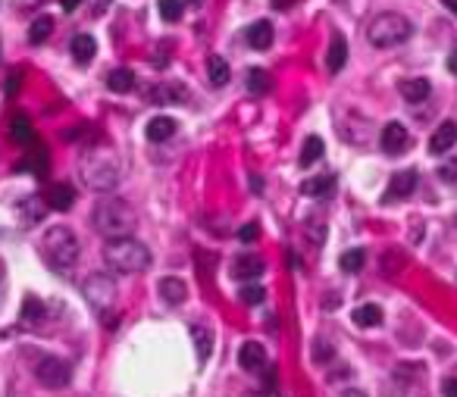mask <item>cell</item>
Listing matches in <instances>:
<instances>
[{"label": "cell", "instance_id": "cell-1", "mask_svg": "<svg viewBox=\"0 0 457 397\" xmlns=\"http://www.w3.org/2000/svg\"><path fill=\"white\" fill-rule=\"evenodd\" d=\"M91 223H94V229L107 241H116V238H132V232L138 225V216L132 210V203H125L123 197H101L94 203Z\"/></svg>", "mask_w": 457, "mask_h": 397}, {"label": "cell", "instance_id": "cell-2", "mask_svg": "<svg viewBox=\"0 0 457 397\" xmlns=\"http://www.w3.org/2000/svg\"><path fill=\"white\" fill-rule=\"evenodd\" d=\"M79 172H82V182L91 191H101V194H107V191H113L119 185V163H116V156L103 147L88 150L82 156Z\"/></svg>", "mask_w": 457, "mask_h": 397}, {"label": "cell", "instance_id": "cell-3", "mask_svg": "<svg viewBox=\"0 0 457 397\" xmlns=\"http://www.w3.org/2000/svg\"><path fill=\"white\" fill-rule=\"evenodd\" d=\"M103 260H107V266L113 272L135 276V272H144L150 266V250L135 238H116V241H107Z\"/></svg>", "mask_w": 457, "mask_h": 397}, {"label": "cell", "instance_id": "cell-4", "mask_svg": "<svg viewBox=\"0 0 457 397\" xmlns=\"http://www.w3.org/2000/svg\"><path fill=\"white\" fill-rule=\"evenodd\" d=\"M41 254H44L50 269L66 272V269H72L75 260H79V238H75V232L66 229V225H54V229H48V235H44Z\"/></svg>", "mask_w": 457, "mask_h": 397}, {"label": "cell", "instance_id": "cell-5", "mask_svg": "<svg viewBox=\"0 0 457 397\" xmlns=\"http://www.w3.org/2000/svg\"><path fill=\"white\" fill-rule=\"evenodd\" d=\"M414 34V26L401 13H379L367 28V38L373 48H398Z\"/></svg>", "mask_w": 457, "mask_h": 397}, {"label": "cell", "instance_id": "cell-6", "mask_svg": "<svg viewBox=\"0 0 457 397\" xmlns=\"http://www.w3.org/2000/svg\"><path fill=\"white\" fill-rule=\"evenodd\" d=\"M82 294L97 313H107L110 307L116 303V282H113L107 272H91L82 285Z\"/></svg>", "mask_w": 457, "mask_h": 397}, {"label": "cell", "instance_id": "cell-7", "mask_svg": "<svg viewBox=\"0 0 457 397\" xmlns=\"http://www.w3.org/2000/svg\"><path fill=\"white\" fill-rule=\"evenodd\" d=\"M34 376H38L41 385H48V388H66L69 378H72V369H69V363L60 357H44L41 363H38V369H34Z\"/></svg>", "mask_w": 457, "mask_h": 397}, {"label": "cell", "instance_id": "cell-8", "mask_svg": "<svg viewBox=\"0 0 457 397\" xmlns=\"http://www.w3.org/2000/svg\"><path fill=\"white\" fill-rule=\"evenodd\" d=\"M266 350H263V344H257V341H245L238 347V366L245 372H263L266 369Z\"/></svg>", "mask_w": 457, "mask_h": 397}, {"label": "cell", "instance_id": "cell-9", "mask_svg": "<svg viewBox=\"0 0 457 397\" xmlns=\"http://www.w3.org/2000/svg\"><path fill=\"white\" fill-rule=\"evenodd\" d=\"M410 144V135H407V128L401 125V122H389V125L383 128V150L389 156H398L404 154Z\"/></svg>", "mask_w": 457, "mask_h": 397}, {"label": "cell", "instance_id": "cell-10", "mask_svg": "<svg viewBox=\"0 0 457 397\" xmlns=\"http://www.w3.org/2000/svg\"><path fill=\"white\" fill-rule=\"evenodd\" d=\"M416 188V172L414 169H404V172H395L389 182V191H385V201H404V197H410Z\"/></svg>", "mask_w": 457, "mask_h": 397}, {"label": "cell", "instance_id": "cell-11", "mask_svg": "<svg viewBox=\"0 0 457 397\" xmlns=\"http://www.w3.org/2000/svg\"><path fill=\"white\" fill-rule=\"evenodd\" d=\"M44 213H48V201H44V197H38V194L26 197V201L19 203V219H22V225H28V229L41 223Z\"/></svg>", "mask_w": 457, "mask_h": 397}, {"label": "cell", "instance_id": "cell-12", "mask_svg": "<svg viewBox=\"0 0 457 397\" xmlns=\"http://www.w3.org/2000/svg\"><path fill=\"white\" fill-rule=\"evenodd\" d=\"M69 54H72V60L79 63V66H88L97 54V41L91 38V34H75V38L69 41Z\"/></svg>", "mask_w": 457, "mask_h": 397}, {"label": "cell", "instance_id": "cell-13", "mask_svg": "<svg viewBox=\"0 0 457 397\" xmlns=\"http://www.w3.org/2000/svg\"><path fill=\"white\" fill-rule=\"evenodd\" d=\"M263 260L260 256H238V260L232 263V276L241 278V282H254V278L263 276Z\"/></svg>", "mask_w": 457, "mask_h": 397}, {"label": "cell", "instance_id": "cell-14", "mask_svg": "<svg viewBox=\"0 0 457 397\" xmlns=\"http://www.w3.org/2000/svg\"><path fill=\"white\" fill-rule=\"evenodd\" d=\"M345 63H348V41L341 38V34H332V41H329V54H326L329 72H341Z\"/></svg>", "mask_w": 457, "mask_h": 397}, {"label": "cell", "instance_id": "cell-15", "mask_svg": "<svg viewBox=\"0 0 457 397\" xmlns=\"http://www.w3.org/2000/svg\"><path fill=\"white\" fill-rule=\"evenodd\" d=\"M172 135H176V119H170V116H154V119L148 122V141L163 144V141H170Z\"/></svg>", "mask_w": 457, "mask_h": 397}, {"label": "cell", "instance_id": "cell-16", "mask_svg": "<svg viewBox=\"0 0 457 397\" xmlns=\"http://www.w3.org/2000/svg\"><path fill=\"white\" fill-rule=\"evenodd\" d=\"M160 297H163L170 307H179V303H185V297H188V288H185L182 278L166 276V278H160Z\"/></svg>", "mask_w": 457, "mask_h": 397}, {"label": "cell", "instance_id": "cell-17", "mask_svg": "<svg viewBox=\"0 0 457 397\" xmlns=\"http://www.w3.org/2000/svg\"><path fill=\"white\" fill-rule=\"evenodd\" d=\"M454 141H457V125L454 122H442L429 141V150L432 154H448V150L454 147Z\"/></svg>", "mask_w": 457, "mask_h": 397}, {"label": "cell", "instance_id": "cell-18", "mask_svg": "<svg viewBox=\"0 0 457 397\" xmlns=\"http://www.w3.org/2000/svg\"><path fill=\"white\" fill-rule=\"evenodd\" d=\"M48 163H50V156H48V150L41 147V144L34 141L32 147H28V156L19 163V172L26 169V172H34V175H44L48 172Z\"/></svg>", "mask_w": 457, "mask_h": 397}, {"label": "cell", "instance_id": "cell-19", "mask_svg": "<svg viewBox=\"0 0 457 397\" xmlns=\"http://www.w3.org/2000/svg\"><path fill=\"white\" fill-rule=\"evenodd\" d=\"M48 207L50 210H57V213H66L69 207L75 203V191H72V185H54V188H48Z\"/></svg>", "mask_w": 457, "mask_h": 397}, {"label": "cell", "instance_id": "cell-20", "mask_svg": "<svg viewBox=\"0 0 457 397\" xmlns=\"http://www.w3.org/2000/svg\"><path fill=\"white\" fill-rule=\"evenodd\" d=\"M247 44H251L254 50H266L270 44H273V22L266 19H257L251 28H247Z\"/></svg>", "mask_w": 457, "mask_h": 397}, {"label": "cell", "instance_id": "cell-21", "mask_svg": "<svg viewBox=\"0 0 457 397\" xmlns=\"http://www.w3.org/2000/svg\"><path fill=\"white\" fill-rule=\"evenodd\" d=\"M10 138H13L16 144L32 147L34 144V128H32V122H28V116H22V113L13 116V122H10Z\"/></svg>", "mask_w": 457, "mask_h": 397}, {"label": "cell", "instance_id": "cell-22", "mask_svg": "<svg viewBox=\"0 0 457 397\" xmlns=\"http://www.w3.org/2000/svg\"><path fill=\"white\" fill-rule=\"evenodd\" d=\"M335 191V175H316V179H307L301 185V194L307 197H329Z\"/></svg>", "mask_w": 457, "mask_h": 397}, {"label": "cell", "instance_id": "cell-23", "mask_svg": "<svg viewBox=\"0 0 457 397\" xmlns=\"http://www.w3.org/2000/svg\"><path fill=\"white\" fill-rule=\"evenodd\" d=\"M207 75H210V85L223 88V85H229V79H232V69H229V63H225L219 54H213L210 60H207Z\"/></svg>", "mask_w": 457, "mask_h": 397}, {"label": "cell", "instance_id": "cell-24", "mask_svg": "<svg viewBox=\"0 0 457 397\" xmlns=\"http://www.w3.org/2000/svg\"><path fill=\"white\" fill-rule=\"evenodd\" d=\"M107 88L110 91H116V94H129L132 88H135V72L132 69H113V72L107 75Z\"/></svg>", "mask_w": 457, "mask_h": 397}, {"label": "cell", "instance_id": "cell-25", "mask_svg": "<svg viewBox=\"0 0 457 397\" xmlns=\"http://www.w3.org/2000/svg\"><path fill=\"white\" fill-rule=\"evenodd\" d=\"M429 91H432V85L426 79H410L401 85V94L407 103H423L426 97H429Z\"/></svg>", "mask_w": 457, "mask_h": 397}, {"label": "cell", "instance_id": "cell-26", "mask_svg": "<svg viewBox=\"0 0 457 397\" xmlns=\"http://www.w3.org/2000/svg\"><path fill=\"white\" fill-rule=\"evenodd\" d=\"M44 316H48V307H44L38 297H26V301H22V313H19L22 325H38Z\"/></svg>", "mask_w": 457, "mask_h": 397}, {"label": "cell", "instance_id": "cell-27", "mask_svg": "<svg viewBox=\"0 0 457 397\" xmlns=\"http://www.w3.org/2000/svg\"><path fill=\"white\" fill-rule=\"evenodd\" d=\"M354 325H360V329H376V325L383 323V310L376 307V303H363V307H357L354 310Z\"/></svg>", "mask_w": 457, "mask_h": 397}, {"label": "cell", "instance_id": "cell-28", "mask_svg": "<svg viewBox=\"0 0 457 397\" xmlns=\"http://www.w3.org/2000/svg\"><path fill=\"white\" fill-rule=\"evenodd\" d=\"M154 103H182L185 101V85H157L150 91Z\"/></svg>", "mask_w": 457, "mask_h": 397}, {"label": "cell", "instance_id": "cell-29", "mask_svg": "<svg viewBox=\"0 0 457 397\" xmlns=\"http://www.w3.org/2000/svg\"><path fill=\"white\" fill-rule=\"evenodd\" d=\"M192 335H194V350H198V360H201V363H204V360H210V354H213V332L207 329V325H194Z\"/></svg>", "mask_w": 457, "mask_h": 397}, {"label": "cell", "instance_id": "cell-30", "mask_svg": "<svg viewBox=\"0 0 457 397\" xmlns=\"http://www.w3.org/2000/svg\"><path fill=\"white\" fill-rule=\"evenodd\" d=\"M323 150H326V144H323V138H316V135H310L307 141H304V147H301V166L307 169V166H314L316 160L323 156Z\"/></svg>", "mask_w": 457, "mask_h": 397}, {"label": "cell", "instance_id": "cell-31", "mask_svg": "<svg viewBox=\"0 0 457 397\" xmlns=\"http://www.w3.org/2000/svg\"><path fill=\"white\" fill-rule=\"evenodd\" d=\"M50 32H54V19H50V16H38V19L28 26V41H32V44H44V41L50 38Z\"/></svg>", "mask_w": 457, "mask_h": 397}, {"label": "cell", "instance_id": "cell-32", "mask_svg": "<svg viewBox=\"0 0 457 397\" xmlns=\"http://www.w3.org/2000/svg\"><path fill=\"white\" fill-rule=\"evenodd\" d=\"M338 263H341V272H360V269H363V263H367V254H363L360 247L345 250Z\"/></svg>", "mask_w": 457, "mask_h": 397}, {"label": "cell", "instance_id": "cell-33", "mask_svg": "<svg viewBox=\"0 0 457 397\" xmlns=\"http://www.w3.org/2000/svg\"><path fill=\"white\" fill-rule=\"evenodd\" d=\"M266 88H270V75L257 66L247 69V91H251V94H266Z\"/></svg>", "mask_w": 457, "mask_h": 397}, {"label": "cell", "instance_id": "cell-34", "mask_svg": "<svg viewBox=\"0 0 457 397\" xmlns=\"http://www.w3.org/2000/svg\"><path fill=\"white\" fill-rule=\"evenodd\" d=\"M263 297H266V291H263V285H257V282H251V285H245V288H241V301H245L247 307H257V303H263Z\"/></svg>", "mask_w": 457, "mask_h": 397}, {"label": "cell", "instance_id": "cell-35", "mask_svg": "<svg viewBox=\"0 0 457 397\" xmlns=\"http://www.w3.org/2000/svg\"><path fill=\"white\" fill-rule=\"evenodd\" d=\"M160 16H163L166 22H179L182 19V0H160Z\"/></svg>", "mask_w": 457, "mask_h": 397}, {"label": "cell", "instance_id": "cell-36", "mask_svg": "<svg viewBox=\"0 0 457 397\" xmlns=\"http://www.w3.org/2000/svg\"><path fill=\"white\" fill-rule=\"evenodd\" d=\"M260 238V225L257 223H247V225H241L238 229V241L241 244H254Z\"/></svg>", "mask_w": 457, "mask_h": 397}, {"label": "cell", "instance_id": "cell-37", "mask_svg": "<svg viewBox=\"0 0 457 397\" xmlns=\"http://www.w3.org/2000/svg\"><path fill=\"white\" fill-rule=\"evenodd\" d=\"M442 394L445 397H457V378H448V382L442 385Z\"/></svg>", "mask_w": 457, "mask_h": 397}, {"label": "cell", "instance_id": "cell-38", "mask_svg": "<svg viewBox=\"0 0 457 397\" xmlns=\"http://www.w3.org/2000/svg\"><path fill=\"white\" fill-rule=\"evenodd\" d=\"M16 91H19V72H13V75H10V81H7V94L13 97Z\"/></svg>", "mask_w": 457, "mask_h": 397}, {"label": "cell", "instance_id": "cell-39", "mask_svg": "<svg viewBox=\"0 0 457 397\" xmlns=\"http://www.w3.org/2000/svg\"><path fill=\"white\" fill-rule=\"evenodd\" d=\"M454 175H457V166H445V169H442V179H445V182H454Z\"/></svg>", "mask_w": 457, "mask_h": 397}, {"label": "cell", "instance_id": "cell-40", "mask_svg": "<svg viewBox=\"0 0 457 397\" xmlns=\"http://www.w3.org/2000/svg\"><path fill=\"white\" fill-rule=\"evenodd\" d=\"M60 3H63V10H66V13H72V10L79 7V3H82V0H60Z\"/></svg>", "mask_w": 457, "mask_h": 397}, {"label": "cell", "instance_id": "cell-41", "mask_svg": "<svg viewBox=\"0 0 457 397\" xmlns=\"http://www.w3.org/2000/svg\"><path fill=\"white\" fill-rule=\"evenodd\" d=\"M448 69H451V72H454V75H457V50H454V54H451V57H448Z\"/></svg>", "mask_w": 457, "mask_h": 397}, {"label": "cell", "instance_id": "cell-42", "mask_svg": "<svg viewBox=\"0 0 457 397\" xmlns=\"http://www.w3.org/2000/svg\"><path fill=\"white\" fill-rule=\"evenodd\" d=\"M107 7H110V0H97V3H94V13H103Z\"/></svg>", "mask_w": 457, "mask_h": 397}, {"label": "cell", "instance_id": "cell-43", "mask_svg": "<svg viewBox=\"0 0 457 397\" xmlns=\"http://www.w3.org/2000/svg\"><path fill=\"white\" fill-rule=\"evenodd\" d=\"M442 3H445V7H448V10H451V13H454V16H457V0H442Z\"/></svg>", "mask_w": 457, "mask_h": 397}, {"label": "cell", "instance_id": "cell-44", "mask_svg": "<svg viewBox=\"0 0 457 397\" xmlns=\"http://www.w3.org/2000/svg\"><path fill=\"white\" fill-rule=\"evenodd\" d=\"M0 303H3V269H0Z\"/></svg>", "mask_w": 457, "mask_h": 397}, {"label": "cell", "instance_id": "cell-45", "mask_svg": "<svg viewBox=\"0 0 457 397\" xmlns=\"http://www.w3.org/2000/svg\"><path fill=\"white\" fill-rule=\"evenodd\" d=\"M245 397H266V394H263V391H247Z\"/></svg>", "mask_w": 457, "mask_h": 397}, {"label": "cell", "instance_id": "cell-46", "mask_svg": "<svg viewBox=\"0 0 457 397\" xmlns=\"http://www.w3.org/2000/svg\"><path fill=\"white\" fill-rule=\"evenodd\" d=\"M345 397H363V394H357V391H348V394H345Z\"/></svg>", "mask_w": 457, "mask_h": 397}, {"label": "cell", "instance_id": "cell-47", "mask_svg": "<svg viewBox=\"0 0 457 397\" xmlns=\"http://www.w3.org/2000/svg\"><path fill=\"white\" fill-rule=\"evenodd\" d=\"M192 3H194V7H201V3H204V0H192Z\"/></svg>", "mask_w": 457, "mask_h": 397}]
</instances>
